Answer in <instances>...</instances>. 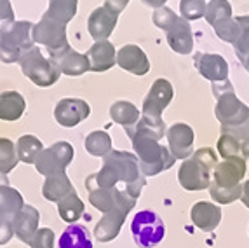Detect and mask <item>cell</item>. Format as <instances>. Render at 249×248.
<instances>
[{
	"mask_svg": "<svg viewBox=\"0 0 249 248\" xmlns=\"http://www.w3.org/2000/svg\"><path fill=\"white\" fill-rule=\"evenodd\" d=\"M119 182L125 184V190L134 198H140L142 189L145 187V177L140 170L136 154L125 152V150H112L103 157V168L98 173H92L86 180V187H117Z\"/></svg>",
	"mask_w": 249,
	"mask_h": 248,
	"instance_id": "1",
	"label": "cell"
},
{
	"mask_svg": "<svg viewBox=\"0 0 249 248\" xmlns=\"http://www.w3.org/2000/svg\"><path fill=\"white\" fill-rule=\"evenodd\" d=\"M218 165V157L214 150L209 147L196 150L192 157L185 159L178 170L179 186L185 190L196 192V190L209 189L211 186V171H214Z\"/></svg>",
	"mask_w": 249,
	"mask_h": 248,
	"instance_id": "2",
	"label": "cell"
},
{
	"mask_svg": "<svg viewBox=\"0 0 249 248\" xmlns=\"http://www.w3.org/2000/svg\"><path fill=\"white\" fill-rule=\"evenodd\" d=\"M129 138L133 142V149L136 152L143 177H154L173 168L176 157L171 154L169 147H164L157 140L143 135H131Z\"/></svg>",
	"mask_w": 249,
	"mask_h": 248,
	"instance_id": "3",
	"label": "cell"
},
{
	"mask_svg": "<svg viewBox=\"0 0 249 248\" xmlns=\"http://www.w3.org/2000/svg\"><path fill=\"white\" fill-rule=\"evenodd\" d=\"M34 25L30 21H4L0 26V60L14 63L25 51L34 47Z\"/></svg>",
	"mask_w": 249,
	"mask_h": 248,
	"instance_id": "4",
	"label": "cell"
},
{
	"mask_svg": "<svg viewBox=\"0 0 249 248\" xmlns=\"http://www.w3.org/2000/svg\"><path fill=\"white\" fill-rule=\"evenodd\" d=\"M213 93L216 96L214 116L221 123V129L235 128L249 117V107L235 96L230 81L214 83L213 84Z\"/></svg>",
	"mask_w": 249,
	"mask_h": 248,
	"instance_id": "5",
	"label": "cell"
},
{
	"mask_svg": "<svg viewBox=\"0 0 249 248\" xmlns=\"http://www.w3.org/2000/svg\"><path fill=\"white\" fill-rule=\"evenodd\" d=\"M18 62H19L23 74H25L32 83L40 87L53 86L59 79V70L51 63V60L44 58V54L40 53V49L35 46L21 54Z\"/></svg>",
	"mask_w": 249,
	"mask_h": 248,
	"instance_id": "6",
	"label": "cell"
},
{
	"mask_svg": "<svg viewBox=\"0 0 249 248\" xmlns=\"http://www.w3.org/2000/svg\"><path fill=\"white\" fill-rule=\"evenodd\" d=\"M131 232H133V240L136 241L138 247L152 248L164 240L166 226L155 211L143 210L134 215L133 222H131Z\"/></svg>",
	"mask_w": 249,
	"mask_h": 248,
	"instance_id": "7",
	"label": "cell"
},
{
	"mask_svg": "<svg viewBox=\"0 0 249 248\" xmlns=\"http://www.w3.org/2000/svg\"><path fill=\"white\" fill-rule=\"evenodd\" d=\"M89 190V203L96 210L108 213L113 210H122V211H131L136 207L138 199L131 196L127 190H122L119 187H108V189H100V187H92Z\"/></svg>",
	"mask_w": 249,
	"mask_h": 248,
	"instance_id": "8",
	"label": "cell"
},
{
	"mask_svg": "<svg viewBox=\"0 0 249 248\" xmlns=\"http://www.w3.org/2000/svg\"><path fill=\"white\" fill-rule=\"evenodd\" d=\"M71 159H73V147L68 142H58V144L51 145L49 149L42 150V154L35 161V168L44 177L67 173V168Z\"/></svg>",
	"mask_w": 249,
	"mask_h": 248,
	"instance_id": "9",
	"label": "cell"
},
{
	"mask_svg": "<svg viewBox=\"0 0 249 248\" xmlns=\"http://www.w3.org/2000/svg\"><path fill=\"white\" fill-rule=\"evenodd\" d=\"M32 39H34V42H37V44L46 46L47 51H49V54L56 53V51L68 46L65 26L56 23V21L49 20L47 16H42V20L38 21L37 25H34Z\"/></svg>",
	"mask_w": 249,
	"mask_h": 248,
	"instance_id": "10",
	"label": "cell"
},
{
	"mask_svg": "<svg viewBox=\"0 0 249 248\" xmlns=\"http://www.w3.org/2000/svg\"><path fill=\"white\" fill-rule=\"evenodd\" d=\"M246 170H248V165L242 156L225 159L216 165L214 171H213V184L223 187V189L241 186L242 178L246 177Z\"/></svg>",
	"mask_w": 249,
	"mask_h": 248,
	"instance_id": "11",
	"label": "cell"
},
{
	"mask_svg": "<svg viewBox=\"0 0 249 248\" xmlns=\"http://www.w3.org/2000/svg\"><path fill=\"white\" fill-rule=\"evenodd\" d=\"M173 100V86L167 79H157L143 102V116L150 119H162V110Z\"/></svg>",
	"mask_w": 249,
	"mask_h": 248,
	"instance_id": "12",
	"label": "cell"
},
{
	"mask_svg": "<svg viewBox=\"0 0 249 248\" xmlns=\"http://www.w3.org/2000/svg\"><path fill=\"white\" fill-rule=\"evenodd\" d=\"M25 207V199L14 187L7 186V178L0 180V227L14 229V219Z\"/></svg>",
	"mask_w": 249,
	"mask_h": 248,
	"instance_id": "13",
	"label": "cell"
},
{
	"mask_svg": "<svg viewBox=\"0 0 249 248\" xmlns=\"http://www.w3.org/2000/svg\"><path fill=\"white\" fill-rule=\"evenodd\" d=\"M51 63L59 70V74L67 75H82L88 70H91L88 54H80L75 49H71L70 44L65 46L63 49L51 53Z\"/></svg>",
	"mask_w": 249,
	"mask_h": 248,
	"instance_id": "14",
	"label": "cell"
},
{
	"mask_svg": "<svg viewBox=\"0 0 249 248\" xmlns=\"http://www.w3.org/2000/svg\"><path fill=\"white\" fill-rule=\"evenodd\" d=\"M194 140H196V133L185 123H176L167 129L169 150L176 159H188V157H192Z\"/></svg>",
	"mask_w": 249,
	"mask_h": 248,
	"instance_id": "15",
	"label": "cell"
},
{
	"mask_svg": "<svg viewBox=\"0 0 249 248\" xmlns=\"http://www.w3.org/2000/svg\"><path fill=\"white\" fill-rule=\"evenodd\" d=\"M91 114L89 105L79 98H65L54 108V117L63 128H73L86 121Z\"/></svg>",
	"mask_w": 249,
	"mask_h": 248,
	"instance_id": "16",
	"label": "cell"
},
{
	"mask_svg": "<svg viewBox=\"0 0 249 248\" xmlns=\"http://www.w3.org/2000/svg\"><path fill=\"white\" fill-rule=\"evenodd\" d=\"M196 65L199 74L204 79L214 83H223L229 81V63L225 62L223 56L220 54H204L197 53L196 54Z\"/></svg>",
	"mask_w": 249,
	"mask_h": 248,
	"instance_id": "17",
	"label": "cell"
},
{
	"mask_svg": "<svg viewBox=\"0 0 249 248\" xmlns=\"http://www.w3.org/2000/svg\"><path fill=\"white\" fill-rule=\"evenodd\" d=\"M192 224L204 232H213L221 220V208L214 203L199 201L190 210Z\"/></svg>",
	"mask_w": 249,
	"mask_h": 248,
	"instance_id": "18",
	"label": "cell"
},
{
	"mask_svg": "<svg viewBox=\"0 0 249 248\" xmlns=\"http://www.w3.org/2000/svg\"><path fill=\"white\" fill-rule=\"evenodd\" d=\"M117 63L121 68L136 75H145L150 70V62L146 54L134 44H127L117 51Z\"/></svg>",
	"mask_w": 249,
	"mask_h": 248,
	"instance_id": "19",
	"label": "cell"
},
{
	"mask_svg": "<svg viewBox=\"0 0 249 248\" xmlns=\"http://www.w3.org/2000/svg\"><path fill=\"white\" fill-rule=\"evenodd\" d=\"M38 220H40V213L37 208L32 205H25L14 219V236H18L23 243L30 245L35 232L38 231Z\"/></svg>",
	"mask_w": 249,
	"mask_h": 248,
	"instance_id": "20",
	"label": "cell"
},
{
	"mask_svg": "<svg viewBox=\"0 0 249 248\" xmlns=\"http://www.w3.org/2000/svg\"><path fill=\"white\" fill-rule=\"evenodd\" d=\"M127 211L122 210H113L103 213V219L96 224L94 227V238L101 243H108V241H113L117 236L121 234V229L124 226L125 219H127Z\"/></svg>",
	"mask_w": 249,
	"mask_h": 248,
	"instance_id": "21",
	"label": "cell"
},
{
	"mask_svg": "<svg viewBox=\"0 0 249 248\" xmlns=\"http://www.w3.org/2000/svg\"><path fill=\"white\" fill-rule=\"evenodd\" d=\"M167 44L171 49L178 54H188L192 53L194 47V35H192V28L188 25V21L185 18H178L176 23L167 30L166 33Z\"/></svg>",
	"mask_w": 249,
	"mask_h": 248,
	"instance_id": "22",
	"label": "cell"
},
{
	"mask_svg": "<svg viewBox=\"0 0 249 248\" xmlns=\"http://www.w3.org/2000/svg\"><path fill=\"white\" fill-rule=\"evenodd\" d=\"M117 25V14L107 7L94 9L89 16V33L96 42L107 41Z\"/></svg>",
	"mask_w": 249,
	"mask_h": 248,
	"instance_id": "23",
	"label": "cell"
},
{
	"mask_svg": "<svg viewBox=\"0 0 249 248\" xmlns=\"http://www.w3.org/2000/svg\"><path fill=\"white\" fill-rule=\"evenodd\" d=\"M88 58H89V65H91L92 72L110 70L117 63L115 47H113L112 42H108V41L96 42L94 46H91V49L88 51Z\"/></svg>",
	"mask_w": 249,
	"mask_h": 248,
	"instance_id": "24",
	"label": "cell"
},
{
	"mask_svg": "<svg viewBox=\"0 0 249 248\" xmlns=\"http://www.w3.org/2000/svg\"><path fill=\"white\" fill-rule=\"evenodd\" d=\"M71 194H75V189L71 186L70 178L67 177V173H58V175L46 177V182L42 186V196L47 201L59 203Z\"/></svg>",
	"mask_w": 249,
	"mask_h": 248,
	"instance_id": "25",
	"label": "cell"
},
{
	"mask_svg": "<svg viewBox=\"0 0 249 248\" xmlns=\"http://www.w3.org/2000/svg\"><path fill=\"white\" fill-rule=\"evenodd\" d=\"M26 108L25 98L18 91H4L0 93V119L2 121H18Z\"/></svg>",
	"mask_w": 249,
	"mask_h": 248,
	"instance_id": "26",
	"label": "cell"
},
{
	"mask_svg": "<svg viewBox=\"0 0 249 248\" xmlns=\"http://www.w3.org/2000/svg\"><path fill=\"white\" fill-rule=\"evenodd\" d=\"M59 248H92L91 232L84 226H68L58 241Z\"/></svg>",
	"mask_w": 249,
	"mask_h": 248,
	"instance_id": "27",
	"label": "cell"
},
{
	"mask_svg": "<svg viewBox=\"0 0 249 248\" xmlns=\"http://www.w3.org/2000/svg\"><path fill=\"white\" fill-rule=\"evenodd\" d=\"M125 133H127V137H131V135H143V137H150L159 142L164 137V133H166V123L162 119H150V117L142 116L134 126L125 128Z\"/></svg>",
	"mask_w": 249,
	"mask_h": 248,
	"instance_id": "28",
	"label": "cell"
},
{
	"mask_svg": "<svg viewBox=\"0 0 249 248\" xmlns=\"http://www.w3.org/2000/svg\"><path fill=\"white\" fill-rule=\"evenodd\" d=\"M110 117L113 123L121 124L124 128H131L140 121V110L136 108V105H133L131 102H115L110 107Z\"/></svg>",
	"mask_w": 249,
	"mask_h": 248,
	"instance_id": "29",
	"label": "cell"
},
{
	"mask_svg": "<svg viewBox=\"0 0 249 248\" xmlns=\"http://www.w3.org/2000/svg\"><path fill=\"white\" fill-rule=\"evenodd\" d=\"M77 13V0H49V9L44 16L67 26V23Z\"/></svg>",
	"mask_w": 249,
	"mask_h": 248,
	"instance_id": "30",
	"label": "cell"
},
{
	"mask_svg": "<svg viewBox=\"0 0 249 248\" xmlns=\"http://www.w3.org/2000/svg\"><path fill=\"white\" fill-rule=\"evenodd\" d=\"M16 150H18V157L19 161H23L25 165H35V161L38 159V156L44 150V145L34 135H25L21 137L16 144Z\"/></svg>",
	"mask_w": 249,
	"mask_h": 248,
	"instance_id": "31",
	"label": "cell"
},
{
	"mask_svg": "<svg viewBox=\"0 0 249 248\" xmlns=\"http://www.w3.org/2000/svg\"><path fill=\"white\" fill-rule=\"evenodd\" d=\"M86 149L91 156L105 157L112 152V138L107 131H92L86 138Z\"/></svg>",
	"mask_w": 249,
	"mask_h": 248,
	"instance_id": "32",
	"label": "cell"
},
{
	"mask_svg": "<svg viewBox=\"0 0 249 248\" xmlns=\"http://www.w3.org/2000/svg\"><path fill=\"white\" fill-rule=\"evenodd\" d=\"M58 213L65 222H75L80 219V215L84 213V203L77 196V192L58 203Z\"/></svg>",
	"mask_w": 249,
	"mask_h": 248,
	"instance_id": "33",
	"label": "cell"
},
{
	"mask_svg": "<svg viewBox=\"0 0 249 248\" xmlns=\"http://www.w3.org/2000/svg\"><path fill=\"white\" fill-rule=\"evenodd\" d=\"M206 21L209 25H218L220 21L229 20L232 18V5H230L229 0H211L208 5H206V14H204Z\"/></svg>",
	"mask_w": 249,
	"mask_h": 248,
	"instance_id": "34",
	"label": "cell"
},
{
	"mask_svg": "<svg viewBox=\"0 0 249 248\" xmlns=\"http://www.w3.org/2000/svg\"><path fill=\"white\" fill-rule=\"evenodd\" d=\"M19 157H18L16 145L9 138H0V175H7L16 168Z\"/></svg>",
	"mask_w": 249,
	"mask_h": 248,
	"instance_id": "35",
	"label": "cell"
},
{
	"mask_svg": "<svg viewBox=\"0 0 249 248\" xmlns=\"http://www.w3.org/2000/svg\"><path fill=\"white\" fill-rule=\"evenodd\" d=\"M214 32L216 35L225 42H230V44H235L239 35L242 32L241 21L239 18H229V20L220 21L218 25H214Z\"/></svg>",
	"mask_w": 249,
	"mask_h": 248,
	"instance_id": "36",
	"label": "cell"
},
{
	"mask_svg": "<svg viewBox=\"0 0 249 248\" xmlns=\"http://www.w3.org/2000/svg\"><path fill=\"white\" fill-rule=\"evenodd\" d=\"M239 21H241L242 32L237 39V42L233 44L235 47V54L237 58L241 60L244 68L249 66V18L248 16H239Z\"/></svg>",
	"mask_w": 249,
	"mask_h": 248,
	"instance_id": "37",
	"label": "cell"
},
{
	"mask_svg": "<svg viewBox=\"0 0 249 248\" xmlns=\"http://www.w3.org/2000/svg\"><path fill=\"white\" fill-rule=\"evenodd\" d=\"M209 194H211L213 201L218 203V205H230V203L241 199L242 184L237 187H232V189H223V187H218L211 182V186H209Z\"/></svg>",
	"mask_w": 249,
	"mask_h": 248,
	"instance_id": "38",
	"label": "cell"
},
{
	"mask_svg": "<svg viewBox=\"0 0 249 248\" xmlns=\"http://www.w3.org/2000/svg\"><path fill=\"white\" fill-rule=\"evenodd\" d=\"M218 152L223 159H230V157L242 156V144L232 135L221 133L220 140H218Z\"/></svg>",
	"mask_w": 249,
	"mask_h": 248,
	"instance_id": "39",
	"label": "cell"
},
{
	"mask_svg": "<svg viewBox=\"0 0 249 248\" xmlns=\"http://www.w3.org/2000/svg\"><path fill=\"white\" fill-rule=\"evenodd\" d=\"M179 13L187 21L200 20L206 14V2L204 0H181L179 2Z\"/></svg>",
	"mask_w": 249,
	"mask_h": 248,
	"instance_id": "40",
	"label": "cell"
},
{
	"mask_svg": "<svg viewBox=\"0 0 249 248\" xmlns=\"http://www.w3.org/2000/svg\"><path fill=\"white\" fill-rule=\"evenodd\" d=\"M154 23L159 26V28H162V30H169L171 26L175 25L176 23V20H178V16H176V13L173 11V9H169V7H159V9H155L154 11Z\"/></svg>",
	"mask_w": 249,
	"mask_h": 248,
	"instance_id": "41",
	"label": "cell"
},
{
	"mask_svg": "<svg viewBox=\"0 0 249 248\" xmlns=\"http://www.w3.org/2000/svg\"><path fill=\"white\" fill-rule=\"evenodd\" d=\"M32 248H54V232L49 227H42L35 232L34 240L30 241Z\"/></svg>",
	"mask_w": 249,
	"mask_h": 248,
	"instance_id": "42",
	"label": "cell"
},
{
	"mask_svg": "<svg viewBox=\"0 0 249 248\" xmlns=\"http://www.w3.org/2000/svg\"><path fill=\"white\" fill-rule=\"evenodd\" d=\"M221 133L232 135L233 138H237V140L241 142L242 147H244V145H249V117L242 124L235 126V128H225V129H221Z\"/></svg>",
	"mask_w": 249,
	"mask_h": 248,
	"instance_id": "43",
	"label": "cell"
},
{
	"mask_svg": "<svg viewBox=\"0 0 249 248\" xmlns=\"http://www.w3.org/2000/svg\"><path fill=\"white\" fill-rule=\"evenodd\" d=\"M0 20L14 21V11L9 0H0Z\"/></svg>",
	"mask_w": 249,
	"mask_h": 248,
	"instance_id": "44",
	"label": "cell"
},
{
	"mask_svg": "<svg viewBox=\"0 0 249 248\" xmlns=\"http://www.w3.org/2000/svg\"><path fill=\"white\" fill-rule=\"evenodd\" d=\"M129 4V0H105V7L108 11H112L119 16V13H122L125 9V5Z\"/></svg>",
	"mask_w": 249,
	"mask_h": 248,
	"instance_id": "45",
	"label": "cell"
},
{
	"mask_svg": "<svg viewBox=\"0 0 249 248\" xmlns=\"http://www.w3.org/2000/svg\"><path fill=\"white\" fill-rule=\"evenodd\" d=\"M241 199L244 203V207H248L249 210V178L242 184V194H241Z\"/></svg>",
	"mask_w": 249,
	"mask_h": 248,
	"instance_id": "46",
	"label": "cell"
},
{
	"mask_svg": "<svg viewBox=\"0 0 249 248\" xmlns=\"http://www.w3.org/2000/svg\"><path fill=\"white\" fill-rule=\"evenodd\" d=\"M142 2L146 5H150V7L159 9V7H164V4H166L167 0H142Z\"/></svg>",
	"mask_w": 249,
	"mask_h": 248,
	"instance_id": "47",
	"label": "cell"
},
{
	"mask_svg": "<svg viewBox=\"0 0 249 248\" xmlns=\"http://www.w3.org/2000/svg\"><path fill=\"white\" fill-rule=\"evenodd\" d=\"M242 157H244V159L249 157V145H244V147H242Z\"/></svg>",
	"mask_w": 249,
	"mask_h": 248,
	"instance_id": "48",
	"label": "cell"
},
{
	"mask_svg": "<svg viewBox=\"0 0 249 248\" xmlns=\"http://www.w3.org/2000/svg\"><path fill=\"white\" fill-rule=\"evenodd\" d=\"M248 70H249V66H248Z\"/></svg>",
	"mask_w": 249,
	"mask_h": 248,
	"instance_id": "49",
	"label": "cell"
}]
</instances>
